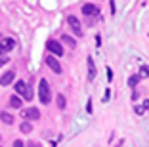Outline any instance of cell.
Listing matches in <instances>:
<instances>
[{
  "mask_svg": "<svg viewBox=\"0 0 149 147\" xmlns=\"http://www.w3.org/2000/svg\"><path fill=\"white\" fill-rule=\"evenodd\" d=\"M23 117H25V121H38L40 111L36 107H31V109H27V111H23Z\"/></svg>",
  "mask_w": 149,
  "mask_h": 147,
  "instance_id": "cell-7",
  "label": "cell"
},
{
  "mask_svg": "<svg viewBox=\"0 0 149 147\" xmlns=\"http://www.w3.org/2000/svg\"><path fill=\"white\" fill-rule=\"evenodd\" d=\"M10 107L19 109V107H21V98H17V95H12V98H10Z\"/></svg>",
  "mask_w": 149,
  "mask_h": 147,
  "instance_id": "cell-12",
  "label": "cell"
},
{
  "mask_svg": "<svg viewBox=\"0 0 149 147\" xmlns=\"http://www.w3.org/2000/svg\"><path fill=\"white\" fill-rule=\"evenodd\" d=\"M13 78H15V71H6L2 77H0V84L2 86H10L13 82Z\"/></svg>",
  "mask_w": 149,
  "mask_h": 147,
  "instance_id": "cell-8",
  "label": "cell"
},
{
  "mask_svg": "<svg viewBox=\"0 0 149 147\" xmlns=\"http://www.w3.org/2000/svg\"><path fill=\"white\" fill-rule=\"evenodd\" d=\"M0 118H2V122H6V124H13V115H10V113H6V111L0 113Z\"/></svg>",
  "mask_w": 149,
  "mask_h": 147,
  "instance_id": "cell-11",
  "label": "cell"
},
{
  "mask_svg": "<svg viewBox=\"0 0 149 147\" xmlns=\"http://www.w3.org/2000/svg\"><path fill=\"white\" fill-rule=\"evenodd\" d=\"M6 61H8V59H6V57H0V67H2V65H4Z\"/></svg>",
  "mask_w": 149,
  "mask_h": 147,
  "instance_id": "cell-24",
  "label": "cell"
},
{
  "mask_svg": "<svg viewBox=\"0 0 149 147\" xmlns=\"http://www.w3.org/2000/svg\"><path fill=\"white\" fill-rule=\"evenodd\" d=\"M82 13L84 15H97L100 13V8L96 4H84L82 6Z\"/></svg>",
  "mask_w": 149,
  "mask_h": 147,
  "instance_id": "cell-9",
  "label": "cell"
},
{
  "mask_svg": "<svg viewBox=\"0 0 149 147\" xmlns=\"http://www.w3.org/2000/svg\"><path fill=\"white\" fill-rule=\"evenodd\" d=\"M109 2H111V12L115 13V10H117V8H115V0H109Z\"/></svg>",
  "mask_w": 149,
  "mask_h": 147,
  "instance_id": "cell-23",
  "label": "cell"
},
{
  "mask_svg": "<svg viewBox=\"0 0 149 147\" xmlns=\"http://www.w3.org/2000/svg\"><path fill=\"white\" fill-rule=\"evenodd\" d=\"M88 78H90V80L96 78V65H94L92 57H88Z\"/></svg>",
  "mask_w": 149,
  "mask_h": 147,
  "instance_id": "cell-10",
  "label": "cell"
},
{
  "mask_svg": "<svg viewBox=\"0 0 149 147\" xmlns=\"http://www.w3.org/2000/svg\"><path fill=\"white\" fill-rule=\"evenodd\" d=\"M21 132H23V134H29V132H33V126H31V122H29V121H25V122L21 124Z\"/></svg>",
  "mask_w": 149,
  "mask_h": 147,
  "instance_id": "cell-15",
  "label": "cell"
},
{
  "mask_svg": "<svg viewBox=\"0 0 149 147\" xmlns=\"http://www.w3.org/2000/svg\"><path fill=\"white\" fill-rule=\"evenodd\" d=\"M29 147H40V145H38V143H35V141H31V143H29Z\"/></svg>",
  "mask_w": 149,
  "mask_h": 147,
  "instance_id": "cell-25",
  "label": "cell"
},
{
  "mask_svg": "<svg viewBox=\"0 0 149 147\" xmlns=\"http://www.w3.org/2000/svg\"><path fill=\"white\" fill-rule=\"evenodd\" d=\"M13 46H15V40L13 38H2L0 40V56L10 52V50H13Z\"/></svg>",
  "mask_w": 149,
  "mask_h": 147,
  "instance_id": "cell-6",
  "label": "cell"
},
{
  "mask_svg": "<svg viewBox=\"0 0 149 147\" xmlns=\"http://www.w3.org/2000/svg\"><path fill=\"white\" fill-rule=\"evenodd\" d=\"M46 50H48L54 57H56V56L61 57L63 56V46H61V42H57V40H54V38H50L48 42H46Z\"/></svg>",
  "mask_w": 149,
  "mask_h": 147,
  "instance_id": "cell-3",
  "label": "cell"
},
{
  "mask_svg": "<svg viewBox=\"0 0 149 147\" xmlns=\"http://www.w3.org/2000/svg\"><path fill=\"white\" fill-rule=\"evenodd\" d=\"M134 111H136V115H143V107H141V105H134Z\"/></svg>",
  "mask_w": 149,
  "mask_h": 147,
  "instance_id": "cell-18",
  "label": "cell"
},
{
  "mask_svg": "<svg viewBox=\"0 0 149 147\" xmlns=\"http://www.w3.org/2000/svg\"><path fill=\"white\" fill-rule=\"evenodd\" d=\"M86 111H88V113H92V100L88 101V105H86Z\"/></svg>",
  "mask_w": 149,
  "mask_h": 147,
  "instance_id": "cell-22",
  "label": "cell"
},
{
  "mask_svg": "<svg viewBox=\"0 0 149 147\" xmlns=\"http://www.w3.org/2000/svg\"><path fill=\"white\" fill-rule=\"evenodd\" d=\"M109 95H111V92L105 90V94H103V101H109Z\"/></svg>",
  "mask_w": 149,
  "mask_h": 147,
  "instance_id": "cell-20",
  "label": "cell"
},
{
  "mask_svg": "<svg viewBox=\"0 0 149 147\" xmlns=\"http://www.w3.org/2000/svg\"><path fill=\"white\" fill-rule=\"evenodd\" d=\"M67 23H69V27L74 31V35L82 36V27H80V21L74 17V15H69V17H67Z\"/></svg>",
  "mask_w": 149,
  "mask_h": 147,
  "instance_id": "cell-4",
  "label": "cell"
},
{
  "mask_svg": "<svg viewBox=\"0 0 149 147\" xmlns=\"http://www.w3.org/2000/svg\"><path fill=\"white\" fill-rule=\"evenodd\" d=\"M15 92H17L19 95H23L27 101L33 100V90H31V86H27L25 80H17V82H15Z\"/></svg>",
  "mask_w": 149,
  "mask_h": 147,
  "instance_id": "cell-2",
  "label": "cell"
},
{
  "mask_svg": "<svg viewBox=\"0 0 149 147\" xmlns=\"http://www.w3.org/2000/svg\"><path fill=\"white\" fill-rule=\"evenodd\" d=\"M141 107H143V111H147V109H149V100H145L143 103H141Z\"/></svg>",
  "mask_w": 149,
  "mask_h": 147,
  "instance_id": "cell-21",
  "label": "cell"
},
{
  "mask_svg": "<svg viewBox=\"0 0 149 147\" xmlns=\"http://www.w3.org/2000/svg\"><path fill=\"white\" fill-rule=\"evenodd\" d=\"M44 61H46V65H48V67L54 71V73L61 75V71H63V69H61V65H59V61H57L54 56H46V59H44Z\"/></svg>",
  "mask_w": 149,
  "mask_h": 147,
  "instance_id": "cell-5",
  "label": "cell"
},
{
  "mask_svg": "<svg viewBox=\"0 0 149 147\" xmlns=\"http://www.w3.org/2000/svg\"><path fill=\"white\" fill-rule=\"evenodd\" d=\"M25 145V143L21 141V139H15V141H13V147H23Z\"/></svg>",
  "mask_w": 149,
  "mask_h": 147,
  "instance_id": "cell-19",
  "label": "cell"
},
{
  "mask_svg": "<svg viewBox=\"0 0 149 147\" xmlns=\"http://www.w3.org/2000/svg\"><path fill=\"white\" fill-rule=\"evenodd\" d=\"M140 78H147L149 77V67L147 65H141V69H140V75H138Z\"/></svg>",
  "mask_w": 149,
  "mask_h": 147,
  "instance_id": "cell-16",
  "label": "cell"
},
{
  "mask_svg": "<svg viewBox=\"0 0 149 147\" xmlns=\"http://www.w3.org/2000/svg\"><path fill=\"white\" fill-rule=\"evenodd\" d=\"M61 40H63V42H65V44H69L71 48H74V46H77V42H74V40L71 38L69 35H63V36H61Z\"/></svg>",
  "mask_w": 149,
  "mask_h": 147,
  "instance_id": "cell-17",
  "label": "cell"
},
{
  "mask_svg": "<svg viewBox=\"0 0 149 147\" xmlns=\"http://www.w3.org/2000/svg\"><path fill=\"white\" fill-rule=\"evenodd\" d=\"M56 105H57V109H65V105H67V101H65V95H57L56 98Z\"/></svg>",
  "mask_w": 149,
  "mask_h": 147,
  "instance_id": "cell-13",
  "label": "cell"
},
{
  "mask_svg": "<svg viewBox=\"0 0 149 147\" xmlns=\"http://www.w3.org/2000/svg\"><path fill=\"white\" fill-rule=\"evenodd\" d=\"M38 98L44 105H48L52 101V90H50V84L46 78H40V82H38Z\"/></svg>",
  "mask_w": 149,
  "mask_h": 147,
  "instance_id": "cell-1",
  "label": "cell"
},
{
  "mask_svg": "<svg viewBox=\"0 0 149 147\" xmlns=\"http://www.w3.org/2000/svg\"><path fill=\"white\" fill-rule=\"evenodd\" d=\"M138 82H140V77H138V75H132V77L128 78V86L130 88H136Z\"/></svg>",
  "mask_w": 149,
  "mask_h": 147,
  "instance_id": "cell-14",
  "label": "cell"
}]
</instances>
